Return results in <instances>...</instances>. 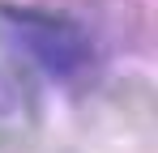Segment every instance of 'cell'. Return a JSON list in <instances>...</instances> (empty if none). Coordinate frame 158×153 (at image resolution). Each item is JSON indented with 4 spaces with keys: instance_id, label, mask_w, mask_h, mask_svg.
<instances>
[{
    "instance_id": "1",
    "label": "cell",
    "mask_w": 158,
    "mask_h": 153,
    "mask_svg": "<svg viewBox=\"0 0 158 153\" xmlns=\"http://www.w3.org/2000/svg\"><path fill=\"white\" fill-rule=\"evenodd\" d=\"M4 22L13 30V43L52 81H69L73 85V81H85L98 68L94 38L69 17H52V13H39V9H9Z\"/></svg>"
}]
</instances>
